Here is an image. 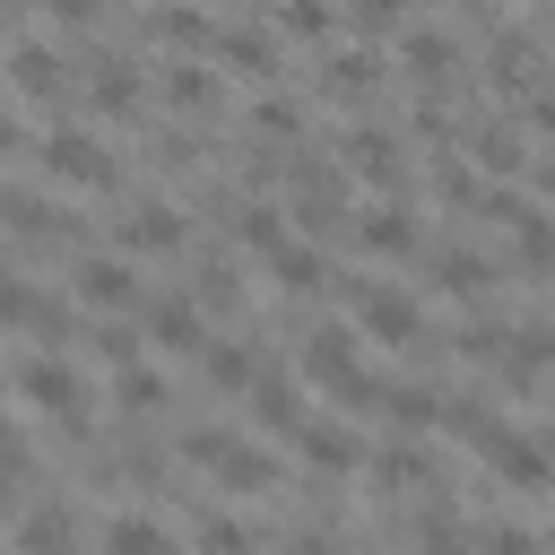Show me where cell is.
<instances>
[{
	"label": "cell",
	"instance_id": "6da1fadb",
	"mask_svg": "<svg viewBox=\"0 0 555 555\" xmlns=\"http://www.w3.org/2000/svg\"><path fill=\"white\" fill-rule=\"evenodd\" d=\"M9 390H17V408H26V416H43V425H61V434H87V425H95V408H113V399H104L69 356H52V347H17Z\"/></svg>",
	"mask_w": 555,
	"mask_h": 555
},
{
	"label": "cell",
	"instance_id": "7a4b0ae2",
	"mask_svg": "<svg viewBox=\"0 0 555 555\" xmlns=\"http://www.w3.org/2000/svg\"><path fill=\"white\" fill-rule=\"evenodd\" d=\"M52 191H78V199H113L121 191V156H113V139H95V130H78V121H52V130H35V156H26Z\"/></svg>",
	"mask_w": 555,
	"mask_h": 555
},
{
	"label": "cell",
	"instance_id": "3957f363",
	"mask_svg": "<svg viewBox=\"0 0 555 555\" xmlns=\"http://www.w3.org/2000/svg\"><path fill=\"white\" fill-rule=\"evenodd\" d=\"M364 347H373V338H364L356 321H321V330L304 338V382H312L330 408H356V416H373V408H382V382L364 373Z\"/></svg>",
	"mask_w": 555,
	"mask_h": 555
},
{
	"label": "cell",
	"instance_id": "277c9868",
	"mask_svg": "<svg viewBox=\"0 0 555 555\" xmlns=\"http://www.w3.org/2000/svg\"><path fill=\"white\" fill-rule=\"evenodd\" d=\"M69 295H78V312H95V321H139L147 312V278H139V251H87V260H69Z\"/></svg>",
	"mask_w": 555,
	"mask_h": 555
},
{
	"label": "cell",
	"instance_id": "5b68a950",
	"mask_svg": "<svg viewBox=\"0 0 555 555\" xmlns=\"http://www.w3.org/2000/svg\"><path fill=\"white\" fill-rule=\"evenodd\" d=\"M182 460L208 468V486H225V494H269L278 486V460L243 434H182Z\"/></svg>",
	"mask_w": 555,
	"mask_h": 555
},
{
	"label": "cell",
	"instance_id": "8992f818",
	"mask_svg": "<svg viewBox=\"0 0 555 555\" xmlns=\"http://www.w3.org/2000/svg\"><path fill=\"white\" fill-rule=\"evenodd\" d=\"M347 234H356V251H364V260H382V269H408V260L425 251V217H416L399 191H373V208H364V217H347Z\"/></svg>",
	"mask_w": 555,
	"mask_h": 555
},
{
	"label": "cell",
	"instance_id": "52a82bcc",
	"mask_svg": "<svg viewBox=\"0 0 555 555\" xmlns=\"http://www.w3.org/2000/svg\"><path fill=\"white\" fill-rule=\"evenodd\" d=\"M347 321H356L373 347H425V304H416L408 286H390V278H364V286L347 295Z\"/></svg>",
	"mask_w": 555,
	"mask_h": 555
},
{
	"label": "cell",
	"instance_id": "ba28073f",
	"mask_svg": "<svg viewBox=\"0 0 555 555\" xmlns=\"http://www.w3.org/2000/svg\"><path fill=\"white\" fill-rule=\"evenodd\" d=\"M9 95L26 104V113H52V104H69V52H52L43 35H9Z\"/></svg>",
	"mask_w": 555,
	"mask_h": 555
},
{
	"label": "cell",
	"instance_id": "9c48e42d",
	"mask_svg": "<svg viewBox=\"0 0 555 555\" xmlns=\"http://www.w3.org/2000/svg\"><path fill=\"white\" fill-rule=\"evenodd\" d=\"M69 304H78V295H52L43 278H9L0 321H9V338H17V347H52V338H69Z\"/></svg>",
	"mask_w": 555,
	"mask_h": 555
},
{
	"label": "cell",
	"instance_id": "30bf717a",
	"mask_svg": "<svg viewBox=\"0 0 555 555\" xmlns=\"http://www.w3.org/2000/svg\"><path fill=\"white\" fill-rule=\"evenodd\" d=\"M113 243L139 251V260H165V251L191 243V217L173 199H130V208H113Z\"/></svg>",
	"mask_w": 555,
	"mask_h": 555
},
{
	"label": "cell",
	"instance_id": "8fae6325",
	"mask_svg": "<svg viewBox=\"0 0 555 555\" xmlns=\"http://www.w3.org/2000/svg\"><path fill=\"white\" fill-rule=\"evenodd\" d=\"M217 312L199 304V295H147V312H139V338L147 347H165V356H199L217 330H208Z\"/></svg>",
	"mask_w": 555,
	"mask_h": 555
},
{
	"label": "cell",
	"instance_id": "7c38bea8",
	"mask_svg": "<svg viewBox=\"0 0 555 555\" xmlns=\"http://www.w3.org/2000/svg\"><path fill=\"white\" fill-rule=\"evenodd\" d=\"M338 165H347V182H364V191H399V182H408V147H399L390 130H373V121H356V130L338 139Z\"/></svg>",
	"mask_w": 555,
	"mask_h": 555
},
{
	"label": "cell",
	"instance_id": "4fadbf2b",
	"mask_svg": "<svg viewBox=\"0 0 555 555\" xmlns=\"http://www.w3.org/2000/svg\"><path fill=\"white\" fill-rule=\"evenodd\" d=\"M286 442H295V460H304V468H321V477H356V468H373V451H364L338 416H304Z\"/></svg>",
	"mask_w": 555,
	"mask_h": 555
},
{
	"label": "cell",
	"instance_id": "5bb4252c",
	"mask_svg": "<svg viewBox=\"0 0 555 555\" xmlns=\"http://www.w3.org/2000/svg\"><path fill=\"white\" fill-rule=\"evenodd\" d=\"M139 43H156L165 61H173V52H217V17H208L199 0H156V9L139 17Z\"/></svg>",
	"mask_w": 555,
	"mask_h": 555
},
{
	"label": "cell",
	"instance_id": "9a60e30c",
	"mask_svg": "<svg viewBox=\"0 0 555 555\" xmlns=\"http://www.w3.org/2000/svg\"><path fill=\"white\" fill-rule=\"evenodd\" d=\"M477 460H486L503 486H555V451H546V442H529L520 425H494V434L477 442Z\"/></svg>",
	"mask_w": 555,
	"mask_h": 555
},
{
	"label": "cell",
	"instance_id": "2e32d148",
	"mask_svg": "<svg viewBox=\"0 0 555 555\" xmlns=\"http://www.w3.org/2000/svg\"><path fill=\"white\" fill-rule=\"evenodd\" d=\"M225 61L217 52H173L165 61V78H156V95L173 104V113H217V95H225V78H217Z\"/></svg>",
	"mask_w": 555,
	"mask_h": 555
},
{
	"label": "cell",
	"instance_id": "e0dca14e",
	"mask_svg": "<svg viewBox=\"0 0 555 555\" xmlns=\"http://www.w3.org/2000/svg\"><path fill=\"white\" fill-rule=\"evenodd\" d=\"M9 243H17V251L78 243V217H69V208H52L43 191H26V182H17V191H9Z\"/></svg>",
	"mask_w": 555,
	"mask_h": 555
},
{
	"label": "cell",
	"instance_id": "ac0fdd59",
	"mask_svg": "<svg viewBox=\"0 0 555 555\" xmlns=\"http://www.w3.org/2000/svg\"><path fill=\"white\" fill-rule=\"evenodd\" d=\"M260 269H269V286L295 295V304H312V295L330 286V260H321V243H304V234H286L278 251H260Z\"/></svg>",
	"mask_w": 555,
	"mask_h": 555
},
{
	"label": "cell",
	"instance_id": "d6986e66",
	"mask_svg": "<svg viewBox=\"0 0 555 555\" xmlns=\"http://www.w3.org/2000/svg\"><path fill=\"white\" fill-rule=\"evenodd\" d=\"M278 17L269 26H217V61L234 69V78H278Z\"/></svg>",
	"mask_w": 555,
	"mask_h": 555
},
{
	"label": "cell",
	"instance_id": "ffe728a7",
	"mask_svg": "<svg viewBox=\"0 0 555 555\" xmlns=\"http://www.w3.org/2000/svg\"><path fill=\"white\" fill-rule=\"evenodd\" d=\"M87 104H95V121H139L147 78H139L130 61H95V69H87Z\"/></svg>",
	"mask_w": 555,
	"mask_h": 555
},
{
	"label": "cell",
	"instance_id": "44dd1931",
	"mask_svg": "<svg viewBox=\"0 0 555 555\" xmlns=\"http://www.w3.org/2000/svg\"><path fill=\"white\" fill-rule=\"evenodd\" d=\"M199 373H208V390H225V399H251L269 364H260L243 338H208V347H199Z\"/></svg>",
	"mask_w": 555,
	"mask_h": 555
},
{
	"label": "cell",
	"instance_id": "7402d4cb",
	"mask_svg": "<svg viewBox=\"0 0 555 555\" xmlns=\"http://www.w3.org/2000/svg\"><path fill=\"white\" fill-rule=\"evenodd\" d=\"M512 390H538L546 373H555V330L546 321H529V330H512V347H503V364H494Z\"/></svg>",
	"mask_w": 555,
	"mask_h": 555
},
{
	"label": "cell",
	"instance_id": "603a6c76",
	"mask_svg": "<svg viewBox=\"0 0 555 555\" xmlns=\"http://www.w3.org/2000/svg\"><path fill=\"white\" fill-rule=\"evenodd\" d=\"M399 61H408L416 87H442V78L460 69V43H451L442 26H408V35H399Z\"/></svg>",
	"mask_w": 555,
	"mask_h": 555
},
{
	"label": "cell",
	"instance_id": "cb8c5ba5",
	"mask_svg": "<svg viewBox=\"0 0 555 555\" xmlns=\"http://www.w3.org/2000/svg\"><path fill=\"white\" fill-rule=\"evenodd\" d=\"M104 399H113V416H165V399H173V390H165V373H156V364H139V356H130V364H113V390H104Z\"/></svg>",
	"mask_w": 555,
	"mask_h": 555
},
{
	"label": "cell",
	"instance_id": "d4e9b609",
	"mask_svg": "<svg viewBox=\"0 0 555 555\" xmlns=\"http://www.w3.org/2000/svg\"><path fill=\"white\" fill-rule=\"evenodd\" d=\"M382 87V61H373V43H347V52H330V69H321V95H338V104H364Z\"/></svg>",
	"mask_w": 555,
	"mask_h": 555
},
{
	"label": "cell",
	"instance_id": "484cf974",
	"mask_svg": "<svg viewBox=\"0 0 555 555\" xmlns=\"http://www.w3.org/2000/svg\"><path fill=\"white\" fill-rule=\"evenodd\" d=\"M373 416H390L399 434H425V425H442V390L434 382H382V408Z\"/></svg>",
	"mask_w": 555,
	"mask_h": 555
},
{
	"label": "cell",
	"instance_id": "4316f807",
	"mask_svg": "<svg viewBox=\"0 0 555 555\" xmlns=\"http://www.w3.org/2000/svg\"><path fill=\"white\" fill-rule=\"evenodd\" d=\"M95 546H104V555H165L173 529H165L156 512H113V520L95 529Z\"/></svg>",
	"mask_w": 555,
	"mask_h": 555
},
{
	"label": "cell",
	"instance_id": "83f0119b",
	"mask_svg": "<svg viewBox=\"0 0 555 555\" xmlns=\"http://www.w3.org/2000/svg\"><path fill=\"white\" fill-rule=\"evenodd\" d=\"M494 87H503V95H538V87H546V52H538L529 35H503V43H494Z\"/></svg>",
	"mask_w": 555,
	"mask_h": 555
},
{
	"label": "cell",
	"instance_id": "f1b7e54d",
	"mask_svg": "<svg viewBox=\"0 0 555 555\" xmlns=\"http://www.w3.org/2000/svg\"><path fill=\"white\" fill-rule=\"evenodd\" d=\"M286 234H295L286 199H234V243H243V251H278Z\"/></svg>",
	"mask_w": 555,
	"mask_h": 555
},
{
	"label": "cell",
	"instance_id": "f546056e",
	"mask_svg": "<svg viewBox=\"0 0 555 555\" xmlns=\"http://www.w3.org/2000/svg\"><path fill=\"white\" fill-rule=\"evenodd\" d=\"M269 17H278V35H286V43H330V35L347 26V9H338V0H278Z\"/></svg>",
	"mask_w": 555,
	"mask_h": 555
},
{
	"label": "cell",
	"instance_id": "4dcf8cb0",
	"mask_svg": "<svg viewBox=\"0 0 555 555\" xmlns=\"http://www.w3.org/2000/svg\"><path fill=\"white\" fill-rule=\"evenodd\" d=\"M434 286H442V295H460V304H477V295L494 286V260H486V251H468V243H460V251H434Z\"/></svg>",
	"mask_w": 555,
	"mask_h": 555
},
{
	"label": "cell",
	"instance_id": "1f68e13d",
	"mask_svg": "<svg viewBox=\"0 0 555 555\" xmlns=\"http://www.w3.org/2000/svg\"><path fill=\"white\" fill-rule=\"evenodd\" d=\"M373 477H382V494H434V460H425V451H408V442L373 451Z\"/></svg>",
	"mask_w": 555,
	"mask_h": 555
},
{
	"label": "cell",
	"instance_id": "d6a6232c",
	"mask_svg": "<svg viewBox=\"0 0 555 555\" xmlns=\"http://www.w3.org/2000/svg\"><path fill=\"white\" fill-rule=\"evenodd\" d=\"M503 234H512V260L520 269H555V208H520Z\"/></svg>",
	"mask_w": 555,
	"mask_h": 555
},
{
	"label": "cell",
	"instance_id": "836d02e7",
	"mask_svg": "<svg viewBox=\"0 0 555 555\" xmlns=\"http://www.w3.org/2000/svg\"><path fill=\"white\" fill-rule=\"evenodd\" d=\"M338 9H347V26H356L364 43H382V35H408V26H416V9H408V0H338Z\"/></svg>",
	"mask_w": 555,
	"mask_h": 555
},
{
	"label": "cell",
	"instance_id": "e575fe53",
	"mask_svg": "<svg viewBox=\"0 0 555 555\" xmlns=\"http://www.w3.org/2000/svg\"><path fill=\"white\" fill-rule=\"evenodd\" d=\"M460 147H468L486 173H512V165H520V139H512V121H468V139H460Z\"/></svg>",
	"mask_w": 555,
	"mask_h": 555
},
{
	"label": "cell",
	"instance_id": "d590c367",
	"mask_svg": "<svg viewBox=\"0 0 555 555\" xmlns=\"http://www.w3.org/2000/svg\"><path fill=\"white\" fill-rule=\"evenodd\" d=\"M243 121H251V139H278V147H286V139H304V104H286V95H251V113H243Z\"/></svg>",
	"mask_w": 555,
	"mask_h": 555
},
{
	"label": "cell",
	"instance_id": "8d00e7d4",
	"mask_svg": "<svg viewBox=\"0 0 555 555\" xmlns=\"http://www.w3.org/2000/svg\"><path fill=\"white\" fill-rule=\"evenodd\" d=\"M251 408H260V416H269L278 434H295V425L312 416V408H304V390H295V382H278V373H260V390H251Z\"/></svg>",
	"mask_w": 555,
	"mask_h": 555
},
{
	"label": "cell",
	"instance_id": "74e56055",
	"mask_svg": "<svg viewBox=\"0 0 555 555\" xmlns=\"http://www.w3.org/2000/svg\"><path fill=\"white\" fill-rule=\"evenodd\" d=\"M191 295H199V304H208V312H243V278H234V269H225V260H208V269H199V278H191Z\"/></svg>",
	"mask_w": 555,
	"mask_h": 555
},
{
	"label": "cell",
	"instance_id": "f35d334b",
	"mask_svg": "<svg viewBox=\"0 0 555 555\" xmlns=\"http://www.w3.org/2000/svg\"><path fill=\"white\" fill-rule=\"evenodd\" d=\"M191 538H199V546H251V529H243L234 512H199V520H191Z\"/></svg>",
	"mask_w": 555,
	"mask_h": 555
},
{
	"label": "cell",
	"instance_id": "ab89813d",
	"mask_svg": "<svg viewBox=\"0 0 555 555\" xmlns=\"http://www.w3.org/2000/svg\"><path fill=\"white\" fill-rule=\"evenodd\" d=\"M434 191H442V199H468V208H477V182H468V165H460V156H434Z\"/></svg>",
	"mask_w": 555,
	"mask_h": 555
},
{
	"label": "cell",
	"instance_id": "60d3db41",
	"mask_svg": "<svg viewBox=\"0 0 555 555\" xmlns=\"http://www.w3.org/2000/svg\"><path fill=\"white\" fill-rule=\"evenodd\" d=\"M43 9H52V26H95L104 0H43Z\"/></svg>",
	"mask_w": 555,
	"mask_h": 555
},
{
	"label": "cell",
	"instance_id": "b9f144b4",
	"mask_svg": "<svg viewBox=\"0 0 555 555\" xmlns=\"http://www.w3.org/2000/svg\"><path fill=\"white\" fill-rule=\"evenodd\" d=\"M529 121H538V130H546V139H555V78H546V87H538V95H529Z\"/></svg>",
	"mask_w": 555,
	"mask_h": 555
},
{
	"label": "cell",
	"instance_id": "7bdbcfd3",
	"mask_svg": "<svg viewBox=\"0 0 555 555\" xmlns=\"http://www.w3.org/2000/svg\"><path fill=\"white\" fill-rule=\"evenodd\" d=\"M538 199H555V156H546V165H538Z\"/></svg>",
	"mask_w": 555,
	"mask_h": 555
}]
</instances>
